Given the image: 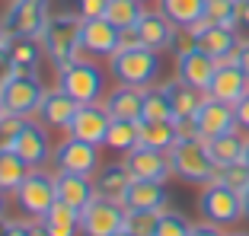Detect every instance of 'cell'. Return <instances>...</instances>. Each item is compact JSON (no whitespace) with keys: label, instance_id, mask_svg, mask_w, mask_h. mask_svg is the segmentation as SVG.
Returning a JSON list of instances; mask_svg holds the SVG:
<instances>
[{"label":"cell","instance_id":"obj_1","mask_svg":"<svg viewBox=\"0 0 249 236\" xmlns=\"http://www.w3.org/2000/svg\"><path fill=\"white\" fill-rule=\"evenodd\" d=\"M42 45H45V58L52 61L54 70L83 61V54H89L83 48V19L77 13H58L48 19L42 32Z\"/></svg>","mask_w":249,"mask_h":236},{"label":"cell","instance_id":"obj_2","mask_svg":"<svg viewBox=\"0 0 249 236\" xmlns=\"http://www.w3.org/2000/svg\"><path fill=\"white\" fill-rule=\"evenodd\" d=\"M109 67L118 83L147 89V86H154V80L160 77V51H154V48H147L141 42H124L109 58Z\"/></svg>","mask_w":249,"mask_h":236},{"label":"cell","instance_id":"obj_3","mask_svg":"<svg viewBox=\"0 0 249 236\" xmlns=\"http://www.w3.org/2000/svg\"><path fill=\"white\" fill-rule=\"evenodd\" d=\"M169 166H173V176L195 185H211L214 169H217L201 137H179L169 150Z\"/></svg>","mask_w":249,"mask_h":236},{"label":"cell","instance_id":"obj_4","mask_svg":"<svg viewBox=\"0 0 249 236\" xmlns=\"http://www.w3.org/2000/svg\"><path fill=\"white\" fill-rule=\"evenodd\" d=\"M45 83L36 70H13L7 80L0 83V99H3V109L13 112V115H22V118H32L38 115L42 109V99H45Z\"/></svg>","mask_w":249,"mask_h":236},{"label":"cell","instance_id":"obj_5","mask_svg":"<svg viewBox=\"0 0 249 236\" xmlns=\"http://www.w3.org/2000/svg\"><path fill=\"white\" fill-rule=\"evenodd\" d=\"M58 86L64 89L67 96H73L80 105H93V102L103 99L106 80H103V70L89 58H83V61H73V64L61 67L58 70Z\"/></svg>","mask_w":249,"mask_h":236},{"label":"cell","instance_id":"obj_6","mask_svg":"<svg viewBox=\"0 0 249 236\" xmlns=\"http://www.w3.org/2000/svg\"><path fill=\"white\" fill-rule=\"evenodd\" d=\"M198 211L205 220L217 223V227H233L236 220H243V192L224 182H211L205 185V192L198 198Z\"/></svg>","mask_w":249,"mask_h":236},{"label":"cell","instance_id":"obj_7","mask_svg":"<svg viewBox=\"0 0 249 236\" xmlns=\"http://www.w3.org/2000/svg\"><path fill=\"white\" fill-rule=\"evenodd\" d=\"M54 201H58L54 176H48V172H42V169H32L29 176H26V182L16 188V204H19V211L26 217H32V220H42L54 207Z\"/></svg>","mask_w":249,"mask_h":236},{"label":"cell","instance_id":"obj_8","mask_svg":"<svg viewBox=\"0 0 249 236\" xmlns=\"http://www.w3.org/2000/svg\"><path fill=\"white\" fill-rule=\"evenodd\" d=\"M52 0H10V10L3 16L7 35H38L52 19Z\"/></svg>","mask_w":249,"mask_h":236},{"label":"cell","instance_id":"obj_9","mask_svg":"<svg viewBox=\"0 0 249 236\" xmlns=\"http://www.w3.org/2000/svg\"><path fill=\"white\" fill-rule=\"evenodd\" d=\"M124 217H128V207L122 201H112L99 195L89 207H83L80 233L83 236H112L118 230H124Z\"/></svg>","mask_w":249,"mask_h":236},{"label":"cell","instance_id":"obj_10","mask_svg":"<svg viewBox=\"0 0 249 236\" xmlns=\"http://www.w3.org/2000/svg\"><path fill=\"white\" fill-rule=\"evenodd\" d=\"M54 163H58L61 172H77V176H93L99 172V147L89 144V140L71 137L61 140L58 150H54Z\"/></svg>","mask_w":249,"mask_h":236},{"label":"cell","instance_id":"obj_11","mask_svg":"<svg viewBox=\"0 0 249 236\" xmlns=\"http://www.w3.org/2000/svg\"><path fill=\"white\" fill-rule=\"evenodd\" d=\"M109 128H112L109 109L99 105V102H93V105H80V109H77L67 134H71V137H80V140H89V144H96V147H106Z\"/></svg>","mask_w":249,"mask_h":236},{"label":"cell","instance_id":"obj_12","mask_svg":"<svg viewBox=\"0 0 249 236\" xmlns=\"http://www.w3.org/2000/svg\"><path fill=\"white\" fill-rule=\"evenodd\" d=\"M189 29L195 32V45L201 48V51H208L211 58H217V61H233L236 45H240L236 29H227V26H211L208 19H198L195 26H189Z\"/></svg>","mask_w":249,"mask_h":236},{"label":"cell","instance_id":"obj_13","mask_svg":"<svg viewBox=\"0 0 249 236\" xmlns=\"http://www.w3.org/2000/svg\"><path fill=\"white\" fill-rule=\"evenodd\" d=\"M195 125H198V137L208 140V137H217V134H227L236 131V109L227 102H220L214 96H205L201 109L195 112Z\"/></svg>","mask_w":249,"mask_h":236},{"label":"cell","instance_id":"obj_14","mask_svg":"<svg viewBox=\"0 0 249 236\" xmlns=\"http://www.w3.org/2000/svg\"><path fill=\"white\" fill-rule=\"evenodd\" d=\"M176 22L169 19L166 13H157V10H144V16L138 19V26H134V38H138L141 45H147V48H154V51H166V48H173V38H176Z\"/></svg>","mask_w":249,"mask_h":236},{"label":"cell","instance_id":"obj_15","mask_svg":"<svg viewBox=\"0 0 249 236\" xmlns=\"http://www.w3.org/2000/svg\"><path fill=\"white\" fill-rule=\"evenodd\" d=\"M124 166L134 179H150V182H166L173 176V166H169V153L163 150H150V147H134L124 153Z\"/></svg>","mask_w":249,"mask_h":236},{"label":"cell","instance_id":"obj_16","mask_svg":"<svg viewBox=\"0 0 249 236\" xmlns=\"http://www.w3.org/2000/svg\"><path fill=\"white\" fill-rule=\"evenodd\" d=\"M13 150L29 163L32 169H42L45 163L52 160V140H48V131H45L42 121L26 118V125H22L19 137H16V144H13Z\"/></svg>","mask_w":249,"mask_h":236},{"label":"cell","instance_id":"obj_17","mask_svg":"<svg viewBox=\"0 0 249 236\" xmlns=\"http://www.w3.org/2000/svg\"><path fill=\"white\" fill-rule=\"evenodd\" d=\"M246 93H249V77L240 70V64L236 61H220L217 74H214L211 86H208V96L220 99L227 105H236Z\"/></svg>","mask_w":249,"mask_h":236},{"label":"cell","instance_id":"obj_18","mask_svg":"<svg viewBox=\"0 0 249 236\" xmlns=\"http://www.w3.org/2000/svg\"><path fill=\"white\" fill-rule=\"evenodd\" d=\"M217 64H220V61L211 58L208 51H201V48H192V51H185V54H176V77L208 93L214 74H217Z\"/></svg>","mask_w":249,"mask_h":236},{"label":"cell","instance_id":"obj_19","mask_svg":"<svg viewBox=\"0 0 249 236\" xmlns=\"http://www.w3.org/2000/svg\"><path fill=\"white\" fill-rule=\"evenodd\" d=\"M124 32L118 26H112L106 16H96V19H83V48L89 54H103V58H112V54L122 48Z\"/></svg>","mask_w":249,"mask_h":236},{"label":"cell","instance_id":"obj_20","mask_svg":"<svg viewBox=\"0 0 249 236\" xmlns=\"http://www.w3.org/2000/svg\"><path fill=\"white\" fill-rule=\"evenodd\" d=\"M122 204L128 211H166L169 207V192L163 182H150V179H131L128 192H124Z\"/></svg>","mask_w":249,"mask_h":236},{"label":"cell","instance_id":"obj_21","mask_svg":"<svg viewBox=\"0 0 249 236\" xmlns=\"http://www.w3.org/2000/svg\"><path fill=\"white\" fill-rule=\"evenodd\" d=\"M77 109H80V102L73 96H67L61 86L48 89L42 99V109H38V118H42L45 128H58V131H67L73 121V115H77Z\"/></svg>","mask_w":249,"mask_h":236},{"label":"cell","instance_id":"obj_22","mask_svg":"<svg viewBox=\"0 0 249 236\" xmlns=\"http://www.w3.org/2000/svg\"><path fill=\"white\" fill-rule=\"evenodd\" d=\"M54 185H58V198L67 201L71 207L83 211L99 198V188H96L93 176H77V172H54Z\"/></svg>","mask_w":249,"mask_h":236},{"label":"cell","instance_id":"obj_23","mask_svg":"<svg viewBox=\"0 0 249 236\" xmlns=\"http://www.w3.org/2000/svg\"><path fill=\"white\" fill-rule=\"evenodd\" d=\"M106 109H109L112 118H124V121H141V115H144V89L138 86H124V83H118L115 89H112L109 96H106Z\"/></svg>","mask_w":249,"mask_h":236},{"label":"cell","instance_id":"obj_24","mask_svg":"<svg viewBox=\"0 0 249 236\" xmlns=\"http://www.w3.org/2000/svg\"><path fill=\"white\" fill-rule=\"evenodd\" d=\"M7 54L13 70H36L38 64L45 61V45L38 35H10L7 38Z\"/></svg>","mask_w":249,"mask_h":236},{"label":"cell","instance_id":"obj_25","mask_svg":"<svg viewBox=\"0 0 249 236\" xmlns=\"http://www.w3.org/2000/svg\"><path fill=\"white\" fill-rule=\"evenodd\" d=\"M163 89H166V96H169V102H173V115H176V121L179 118H195V112L201 109V102H205V89H198V86H192V83H185V80H169V83H163Z\"/></svg>","mask_w":249,"mask_h":236},{"label":"cell","instance_id":"obj_26","mask_svg":"<svg viewBox=\"0 0 249 236\" xmlns=\"http://www.w3.org/2000/svg\"><path fill=\"white\" fill-rule=\"evenodd\" d=\"M80 214L77 207H71L67 201H54V207L42 217V223L48 227V236H77L80 233Z\"/></svg>","mask_w":249,"mask_h":236},{"label":"cell","instance_id":"obj_27","mask_svg":"<svg viewBox=\"0 0 249 236\" xmlns=\"http://www.w3.org/2000/svg\"><path fill=\"white\" fill-rule=\"evenodd\" d=\"M131 172H128V166L124 163H109V166H103L99 169V176H96V188H99V195L103 198H112V201H122L124 192H128V185H131Z\"/></svg>","mask_w":249,"mask_h":236},{"label":"cell","instance_id":"obj_28","mask_svg":"<svg viewBox=\"0 0 249 236\" xmlns=\"http://www.w3.org/2000/svg\"><path fill=\"white\" fill-rule=\"evenodd\" d=\"M205 144H208V153H211L214 166H230V163L243 160V150H246V140H243L236 131L217 134V137H208Z\"/></svg>","mask_w":249,"mask_h":236},{"label":"cell","instance_id":"obj_29","mask_svg":"<svg viewBox=\"0 0 249 236\" xmlns=\"http://www.w3.org/2000/svg\"><path fill=\"white\" fill-rule=\"evenodd\" d=\"M176 140H179L176 121H141V147L169 153Z\"/></svg>","mask_w":249,"mask_h":236},{"label":"cell","instance_id":"obj_30","mask_svg":"<svg viewBox=\"0 0 249 236\" xmlns=\"http://www.w3.org/2000/svg\"><path fill=\"white\" fill-rule=\"evenodd\" d=\"M205 3L208 0H160V10L179 29H189L198 19H205Z\"/></svg>","mask_w":249,"mask_h":236},{"label":"cell","instance_id":"obj_31","mask_svg":"<svg viewBox=\"0 0 249 236\" xmlns=\"http://www.w3.org/2000/svg\"><path fill=\"white\" fill-rule=\"evenodd\" d=\"M141 144V121H124V118H112V128L106 134V147L115 153H128Z\"/></svg>","mask_w":249,"mask_h":236},{"label":"cell","instance_id":"obj_32","mask_svg":"<svg viewBox=\"0 0 249 236\" xmlns=\"http://www.w3.org/2000/svg\"><path fill=\"white\" fill-rule=\"evenodd\" d=\"M32 172V166L22 160L16 150H0V188H7V192H16L26 176Z\"/></svg>","mask_w":249,"mask_h":236},{"label":"cell","instance_id":"obj_33","mask_svg":"<svg viewBox=\"0 0 249 236\" xmlns=\"http://www.w3.org/2000/svg\"><path fill=\"white\" fill-rule=\"evenodd\" d=\"M141 121H176L173 102H169L163 86H147L144 89V115H141Z\"/></svg>","mask_w":249,"mask_h":236},{"label":"cell","instance_id":"obj_34","mask_svg":"<svg viewBox=\"0 0 249 236\" xmlns=\"http://www.w3.org/2000/svg\"><path fill=\"white\" fill-rule=\"evenodd\" d=\"M141 16H144V3L141 0H109V7H106V19L112 26H118L122 32L134 29Z\"/></svg>","mask_w":249,"mask_h":236},{"label":"cell","instance_id":"obj_35","mask_svg":"<svg viewBox=\"0 0 249 236\" xmlns=\"http://www.w3.org/2000/svg\"><path fill=\"white\" fill-rule=\"evenodd\" d=\"M211 182H224V185H230V188H236V192H246L249 188V163L236 160V163H230V166H217Z\"/></svg>","mask_w":249,"mask_h":236},{"label":"cell","instance_id":"obj_36","mask_svg":"<svg viewBox=\"0 0 249 236\" xmlns=\"http://www.w3.org/2000/svg\"><path fill=\"white\" fill-rule=\"evenodd\" d=\"M205 19L211 26H227V29H236V0H208L205 3Z\"/></svg>","mask_w":249,"mask_h":236},{"label":"cell","instance_id":"obj_37","mask_svg":"<svg viewBox=\"0 0 249 236\" xmlns=\"http://www.w3.org/2000/svg\"><path fill=\"white\" fill-rule=\"evenodd\" d=\"M163 211H128L124 217V230H131L134 236H154L157 223H160Z\"/></svg>","mask_w":249,"mask_h":236},{"label":"cell","instance_id":"obj_38","mask_svg":"<svg viewBox=\"0 0 249 236\" xmlns=\"http://www.w3.org/2000/svg\"><path fill=\"white\" fill-rule=\"evenodd\" d=\"M192 227L195 223H189L179 211H163L160 214V223H157V233L154 236H192Z\"/></svg>","mask_w":249,"mask_h":236},{"label":"cell","instance_id":"obj_39","mask_svg":"<svg viewBox=\"0 0 249 236\" xmlns=\"http://www.w3.org/2000/svg\"><path fill=\"white\" fill-rule=\"evenodd\" d=\"M22 125H26L22 115H13V112H3V115H0V150H13Z\"/></svg>","mask_w":249,"mask_h":236},{"label":"cell","instance_id":"obj_40","mask_svg":"<svg viewBox=\"0 0 249 236\" xmlns=\"http://www.w3.org/2000/svg\"><path fill=\"white\" fill-rule=\"evenodd\" d=\"M109 0H73V13L80 19H96V16H106Z\"/></svg>","mask_w":249,"mask_h":236},{"label":"cell","instance_id":"obj_41","mask_svg":"<svg viewBox=\"0 0 249 236\" xmlns=\"http://www.w3.org/2000/svg\"><path fill=\"white\" fill-rule=\"evenodd\" d=\"M3 236H29V220H7Z\"/></svg>","mask_w":249,"mask_h":236},{"label":"cell","instance_id":"obj_42","mask_svg":"<svg viewBox=\"0 0 249 236\" xmlns=\"http://www.w3.org/2000/svg\"><path fill=\"white\" fill-rule=\"evenodd\" d=\"M192 236H227V233H224L217 223L205 220V223H195V227H192Z\"/></svg>","mask_w":249,"mask_h":236},{"label":"cell","instance_id":"obj_43","mask_svg":"<svg viewBox=\"0 0 249 236\" xmlns=\"http://www.w3.org/2000/svg\"><path fill=\"white\" fill-rule=\"evenodd\" d=\"M233 61L240 64V70H243V74L249 77V38H246V42H240V45H236V54H233Z\"/></svg>","mask_w":249,"mask_h":236},{"label":"cell","instance_id":"obj_44","mask_svg":"<svg viewBox=\"0 0 249 236\" xmlns=\"http://www.w3.org/2000/svg\"><path fill=\"white\" fill-rule=\"evenodd\" d=\"M233 109H236V125H240V128H246V131H249V93H246V96H243L240 102L233 105Z\"/></svg>","mask_w":249,"mask_h":236},{"label":"cell","instance_id":"obj_45","mask_svg":"<svg viewBox=\"0 0 249 236\" xmlns=\"http://www.w3.org/2000/svg\"><path fill=\"white\" fill-rule=\"evenodd\" d=\"M13 74V64H10V54H7V45H0V83Z\"/></svg>","mask_w":249,"mask_h":236},{"label":"cell","instance_id":"obj_46","mask_svg":"<svg viewBox=\"0 0 249 236\" xmlns=\"http://www.w3.org/2000/svg\"><path fill=\"white\" fill-rule=\"evenodd\" d=\"M236 22L249 26V0H236Z\"/></svg>","mask_w":249,"mask_h":236},{"label":"cell","instance_id":"obj_47","mask_svg":"<svg viewBox=\"0 0 249 236\" xmlns=\"http://www.w3.org/2000/svg\"><path fill=\"white\" fill-rule=\"evenodd\" d=\"M29 236H48V227L42 220H29Z\"/></svg>","mask_w":249,"mask_h":236},{"label":"cell","instance_id":"obj_48","mask_svg":"<svg viewBox=\"0 0 249 236\" xmlns=\"http://www.w3.org/2000/svg\"><path fill=\"white\" fill-rule=\"evenodd\" d=\"M7 214V188H0V217Z\"/></svg>","mask_w":249,"mask_h":236},{"label":"cell","instance_id":"obj_49","mask_svg":"<svg viewBox=\"0 0 249 236\" xmlns=\"http://www.w3.org/2000/svg\"><path fill=\"white\" fill-rule=\"evenodd\" d=\"M243 217H246V220H249V188H246V192H243Z\"/></svg>","mask_w":249,"mask_h":236},{"label":"cell","instance_id":"obj_50","mask_svg":"<svg viewBox=\"0 0 249 236\" xmlns=\"http://www.w3.org/2000/svg\"><path fill=\"white\" fill-rule=\"evenodd\" d=\"M7 38L10 35H7V29H3V19H0V45H7Z\"/></svg>","mask_w":249,"mask_h":236},{"label":"cell","instance_id":"obj_51","mask_svg":"<svg viewBox=\"0 0 249 236\" xmlns=\"http://www.w3.org/2000/svg\"><path fill=\"white\" fill-rule=\"evenodd\" d=\"M112 236H134L131 230H118V233H112Z\"/></svg>","mask_w":249,"mask_h":236},{"label":"cell","instance_id":"obj_52","mask_svg":"<svg viewBox=\"0 0 249 236\" xmlns=\"http://www.w3.org/2000/svg\"><path fill=\"white\" fill-rule=\"evenodd\" d=\"M243 160L249 163V140H246V150H243Z\"/></svg>","mask_w":249,"mask_h":236},{"label":"cell","instance_id":"obj_53","mask_svg":"<svg viewBox=\"0 0 249 236\" xmlns=\"http://www.w3.org/2000/svg\"><path fill=\"white\" fill-rule=\"evenodd\" d=\"M3 223H7V217H0V236H3Z\"/></svg>","mask_w":249,"mask_h":236},{"label":"cell","instance_id":"obj_54","mask_svg":"<svg viewBox=\"0 0 249 236\" xmlns=\"http://www.w3.org/2000/svg\"><path fill=\"white\" fill-rule=\"evenodd\" d=\"M3 112H7V109H3V99H0V115H3Z\"/></svg>","mask_w":249,"mask_h":236},{"label":"cell","instance_id":"obj_55","mask_svg":"<svg viewBox=\"0 0 249 236\" xmlns=\"http://www.w3.org/2000/svg\"><path fill=\"white\" fill-rule=\"evenodd\" d=\"M227 236H249V233H227Z\"/></svg>","mask_w":249,"mask_h":236},{"label":"cell","instance_id":"obj_56","mask_svg":"<svg viewBox=\"0 0 249 236\" xmlns=\"http://www.w3.org/2000/svg\"><path fill=\"white\" fill-rule=\"evenodd\" d=\"M141 3H154V0H141Z\"/></svg>","mask_w":249,"mask_h":236}]
</instances>
